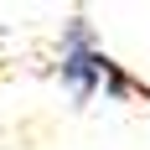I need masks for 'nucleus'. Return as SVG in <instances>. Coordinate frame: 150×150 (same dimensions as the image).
Segmentation results:
<instances>
[{
    "label": "nucleus",
    "mask_w": 150,
    "mask_h": 150,
    "mask_svg": "<svg viewBox=\"0 0 150 150\" xmlns=\"http://www.w3.org/2000/svg\"><path fill=\"white\" fill-rule=\"evenodd\" d=\"M62 83L73 88V98L78 104H88L93 93L104 88H114V93H124L129 83L119 78V67L104 57V47H93V31H88V21H73L67 26V42H62Z\"/></svg>",
    "instance_id": "f257e3e1"
}]
</instances>
